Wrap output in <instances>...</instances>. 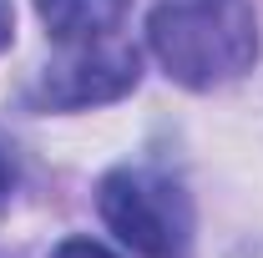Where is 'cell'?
Masks as SVG:
<instances>
[{
  "label": "cell",
  "instance_id": "1",
  "mask_svg": "<svg viewBox=\"0 0 263 258\" xmlns=\"http://www.w3.org/2000/svg\"><path fill=\"white\" fill-rule=\"evenodd\" d=\"M147 46L182 86H218L243 76L258 56V21L248 0H157Z\"/></svg>",
  "mask_w": 263,
  "mask_h": 258
},
{
  "label": "cell",
  "instance_id": "2",
  "mask_svg": "<svg viewBox=\"0 0 263 258\" xmlns=\"http://www.w3.org/2000/svg\"><path fill=\"white\" fill-rule=\"evenodd\" d=\"M97 208L106 228L142 258H182L193 238V213L177 182H167L162 172H142L122 167L101 182Z\"/></svg>",
  "mask_w": 263,
  "mask_h": 258
},
{
  "label": "cell",
  "instance_id": "3",
  "mask_svg": "<svg viewBox=\"0 0 263 258\" xmlns=\"http://www.w3.org/2000/svg\"><path fill=\"white\" fill-rule=\"evenodd\" d=\"M71 56L61 66H46L41 76V101L46 106H97V101H117L122 91L137 86V51L111 41H91V46H66Z\"/></svg>",
  "mask_w": 263,
  "mask_h": 258
},
{
  "label": "cell",
  "instance_id": "4",
  "mask_svg": "<svg viewBox=\"0 0 263 258\" xmlns=\"http://www.w3.org/2000/svg\"><path fill=\"white\" fill-rule=\"evenodd\" d=\"M35 10H41L51 41L91 46V41H111L117 35V26L132 10V0H35Z\"/></svg>",
  "mask_w": 263,
  "mask_h": 258
},
{
  "label": "cell",
  "instance_id": "5",
  "mask_svg": "<svg viewBox=\"0 0 263 258\" xmlns=\"http://www.w3.org/2000/svg\"><path fill=\"white\" fill-rule=\"evenodd\" d=\"M51 258H117V253H111V248H101V243H91V238H66Z\"/></svg>",
  "mask_w": 263,
  "mask_h": 258
},
{
  "label": "cell",
  "instance_id": "6",
  "mask_svg": "<svg viewBox=\"0 0 263 258\" xmlns=\"http://www.w3.org/2000/svg\"><path fill=\"white\" fill-rule=\"evenodd\" d=\"M10 35H15V15H10V0H0V51L10 46Z\"/></svg>",
  "mask_w": 263,
  "mask_h": 258
},
{
  "label": "cell",
  "instance_id": "7",
  "mask_svg": "<svg viewBox=\"0 0 263 258\" xmlns=\"http://www.w3.org/2000/svg\"><path fill=\"white\" fill-rule=\"evenodd\" d=\"M10 182H15V172H10V162H5V152H0V208L10 202Z\"/></svg>",
  "mask_w": 263,
  "mask_h": 258
}]
</instances>
